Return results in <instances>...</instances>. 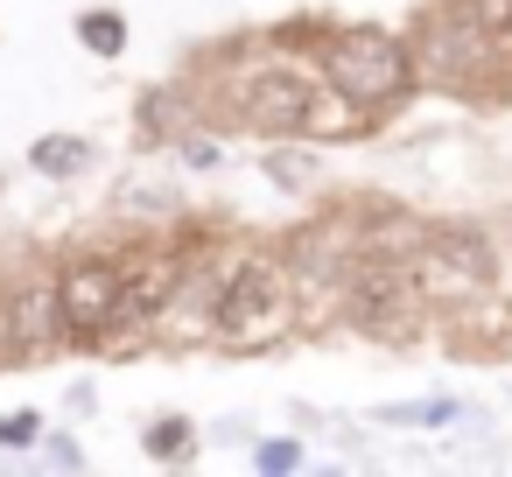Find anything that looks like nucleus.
Wrapping results in <instances>:
<instances>
[{
    "label": "nucleus",
    "mask_w": 512,
    "mask_h": 477,
    "mask_svg": "<svg viewBox=\"0 0 512 477\" xmlns=\"http://www.w3.org/2000/svg\"><path fill=\"white\" fill-rule=\"evenodd\" d=\"M414 71L435 78V85H491L512 71V29L484 22L470 0H449V8H435L414 36Z\"/></svg>",
    "instance_id": "1"
},
{
    "label": "nucleus",
    "mask_w": 512,
    "mask_h": 477,
    "mask_svg": "<svg viewBox=\"0 0 512 477\" xmlns=\"http://www.w3.org/2000/svg\"><path fill=\"white\" fill-rule=\"evenodd\" d=\"M288 316H295V281H288L281 260H239L225 274V288H218V309H211V323H218V337L232 351L274 344L288 330Z\"/></svg>",
    "instance_id": "2"
},
{
    "label": "nucleus",
    "mask_w": 512,
    "mask_h": 477,
    "mask_svg": "<svg viewBox=\"0 0 512 477\" xmlns=\"http://www.w3.org/2000/svg\"><path fill=\"white\" fill-rule=\"evenodd\" d=\"M421 309H428V295L414 281V260L379 253V246H365L351 260V274H344V316L358 330H372V337H414Z\"/></svg>",
    "instance_id": "3"
},
{
    "label": "nucleus",
    "mask_w": 512,
    "mask_h": 477,
    "mask_svg": "<svg viewBox=\"0 0 512 477\" xmlns=\"http://www.w3.org/2000/svg\"><path fill=\"white\" fill-rule=\"evenodd\" d=\"M498 246L477 232V225H449V232H428L421 239V253H414V281H421V295L435 302V309H470V302H484L491 295V281H498Z\"/></svg>",
    "instance_id": "4"
},
{
    "label": "nucleus",
    "mask_w": 512,
    "mask_h": 477,
    "mask_svg": "<svg viewBox=\"0 0 512 477\" xmlns=\"http://www.w3.org/2000/svg\"><path fill=\"white\" fill-rule=\"evenodd\" d=\"M323 78L337 85V92H351L358 106H393L400 92H407V78H414V50L407 43H393L386 29H344L330 50H323Z\"/></svg>",
    "instance_id": "5"
},
{
    "label": "nucleus",
    "mask_w": 512,
    "mask_h": 477,
    "mask_svg": "<svg viewBox=\"0 0 512 477\" xmlns=\"http://www.w3.org/2000/svg\"><path fill=\"white\" fill-rule=\"evenodd\" d=\"M57 309H64V323L78 337H99L127 309V267H113V260H71L64 288H57Z\"/></svg>",
    "instance_id": "6"
},
{
    "label": "nucleus",
    "mask_w": 512,
    "mask_h": 477,
    "mask_svg": "<svg viewBox=\"0 0 512 477\" xmlns=\"http://www.w3.org/2000/svg\"><path fill=\"white\" fill-rule=\"evenodd\" d=\"M309 78L288 71V64H267L253 85H246V120L260 134H302V113H309Z\"/></svg>",
    "instance_id": "7"
},
{
    "label": "nucleus",
    "mask_w": 512,
    "mask_h": 477,
    "mask_svg": "<svg viewBox=\"0 0 512 477\" xmlns=\"http://www.w3.org/2000/svg\"><path fill=\"white\" fill-rule=\"evenodd\" d=\"M365 120H372V106H358V99H351V92H337V85H330V92L316 85V92H309V113H302V134L337 141V134H358Z\"/></svg>",
    "instance_id": "8"
},
{
    "label": "nucleus",
    "mask_w": 512,
    "mask_h": 477,
    "mask_svg": "<svg viewBox=\"0 0 512 477\" xmlns=\"http://www.w3.org/2000/svg\"><path fill=\"white\" fill-rule=\"evenodd\" d=\"M78 162H85V141H71V134H57V141L36 148V169H50V176H71Z\"/></svg>",
    "instance_id": "9"
},
{
    "label": "nucleus",
    "mask_w": 512,
    "mask_h": 477,
    "mask_svg": "<svg viewBox=\"0 0 512 477\" xmlns=\"http://www.w3.org/2000/svg\"><path fill=\"white\" fill-rule=\"evenodd\" d=\"M85 43H92L99 57H113V50H120V15H85Z\"/></svg>",
    "instance_id": "10"
},
{
    "label": "nucleus",
    "mask_w": 512,
    "mask_h": 477,
    "mask_svg": "<svg viewBox=\"0 0 512 477\" xmlns=\"http://www.w3.org/2000/svg\"><path fill=\"white\" fill-rule=\"evenodd\" d=\"M148 449H155V456H183V449H190V421H162V428L148 435Z\"/></svg>",
    "instance_id": "11"
},
{
    "label": "nucleus",
    "mask_w": 512,
    "mask_h": 477,
    "mask_svg": "<svg viewBox=\"0 0 512 477\" xmlns=\"http://www.w3.org/2000/svg\"><path fill=\"white\" fill-rule=\"evenodd\" d=\"M36 428H43L36 414H8V421H0V442H8V449H29V442H36Z\"/></svg>",
    "instance_id": "12"
},
{
    "label": "nucleus",
    "mask_w": 512,
    "mask_h": 477,
    "mask_svg": "<svg viewBox=\"0 0 512 477\" xmlns=\"http://www.w3.org/2000/svg\"><path fill=\"white\" fill-rule=\"evenodd\" d=\"M253 463H260V470H295V463H302V449H295V442H260V456H253Z\"/></svg>",
    "instance_id": "13"
},
{
    "label": "nucleus",
    "mask_w": 512,
    "mask_h": 477,
    "mask_svg": "<svg viewBox=\"0 0 512 477\" xmlns=\"http://www.w3.org/2000/svg\"><path fill=\"white\" fill-rule=\"evenodd\" d=\"M470 8H477L484 22H498V29H512V0H470Z\"/></svg>",
    "instance_id": "14"
}]
</instances>
